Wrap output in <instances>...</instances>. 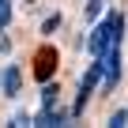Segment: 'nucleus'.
I'll return each mask as SVG.
<instances>
[{
	"mask_svg": "<svg viewBox=\"0 0 128 128\" xmlns=\"http://www.w3.org/2000/svg\"><path fill=\"white\" fill-rule=\"evenodd\" d=\"M94 60H98V68H102V87L113 90L120 83V45H106Z\"/></svg>",
	"mask_w": 128,
	"mask_h": 128,
	"instance_id": "2",
	"label": "nucleus"
},
{
	"mask_svg": "<svg viewBox=\"0 0 128 128\" xmlns=\"http://www.w3.org/2000/svg\"><path fill=\"white\" fill-rule=\"evenodd\" d=\"M12 49V42H8V34H4V26H0V53H8Z\"/></svg>",
	"mask_w": 128,
	"mask_h": 128,
	"instance_id": "9",
	"label": "nucleus"
},
{
	"mask_svg": "<svg viewBox=\"0 0 128 128\" xmlns=\"http://www.w3.org/2000/svg\"><path fill=\"white\" fill-rule=\"evenodd\" d=\"M56 26H60V15H56V12H53V15H49V19H45V23H42V34H53V30H56Z\"/></svg>",
	"mask_w": 128,
	"mask_h": 128,
	"instance_id": "7",
	"label": "nucleus"
},
{
	"mask_svg": "<svg viewBox=\"0 0 128 128\" xmlns=\"http://www.w3.org/2000/svg\"><path fill=\"white\" fill-rule=\"evenodd\" d=\"M12 23V0H0V26Z\"/></svg>",
	"mask_w": 128,
	"mask_h": 128,
	"instance_id": "6",
	"label": "nucleus"
},
{
	"mask_svg": "<svg viewBox=\"0 0 128 128\" xmlns=\"http://www.w3.org/2000/svg\"><path fill=\"white\" fill-rule=\"evenodd\" d=\"M42 106H56V83H45L42 87Z\"/></svg>",
	"mask_w": 128,
	"mask_h": 128,
	"instance_id": "4",
	"label": "nucleus"
},
{
	"mask_svg": "<svg viewBox=\"0 0 128 128\" xmlns=\"http://www.w3.org/2000/svg\"><path fill=\"white\" fill-rule=\"evenodd\" d=\"M120 38H124V15H117V12H109L94 30H90V38H87V49H90V56H98L106 45H120Z\"/></svg>",
	"mask_w": 128,
	"mask_h": 128,
	"instance_id": "1",
	"label": "nucleus"
},
{
	"mask_svg": "<svg viewBox=\"0 0 128 128\" xmlns=\"http://www.w3.org/2000/svg\"><path fill=\"white\" fill-rule=\"evenodd\" d=\"M109 124H113V128H120V124H128V109H117V113H113V120H109Z\"/></svg>",
	"mask_w": 128,
	"mask_h": 128,
	"instance_id": "8",
	"label": "nucleus"
},
{
	"mask_svg": "<svg viewBox=\"0 0 128 128\" xmlns=\"http://www.w3.org/2000/svg\"><path fill=\"white\" fill-rule=\"evenodd\" d=\"M19 83H23L19 64H4V72H0V90H4L8 98H19Z\"/></svg>",
	"mask_w": 128,
	"mask_h": 128,
	"instance_id": "3",
	"label": "nucleus"
},
{
	"mask_svg": "<svg viewBox=\"0 0 128 128\" xmlns=\"http://www.w3.org/2000/svg\"><path fill=\"white\" fill-rule=\"evenodd\" d=\"M83 15H87V23H94V19L102 15V0H87V12H83Z\"/></svg>",
	"mask_w": 128,
	"mask_h": 128,
	"instance_id": "5",
	"label": "nucleus"
}]
</instances>
